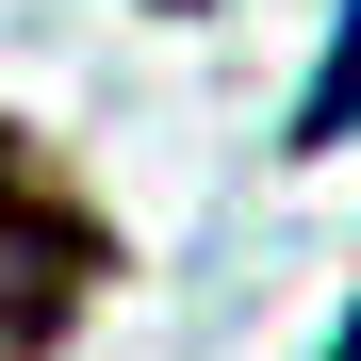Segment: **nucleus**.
<instances>
[{
  "instance_id": "1",
  "label": "nucleus",
  "mask_w": 361,
  "mask_h": 361,
  "mask_svg": "<svg viewBox=\"0 0 361 361\" xmlns=\"http://www.w3.org/2000/svg\"><path fill=\"white\" fill-rule=\"evenodd\" d=\"M82 279H99V230L49 197V180L0 148V361H33L49 329L82 312Z\"/></svg>"
},
{
  "instance_id": "2",
  "label": "nucleus",
  "mask_w": 361,
  "mask_h": 361,
  "mask_svg": "<svg viewBox=\"0 0 361 361\" xmlns=\"http://www.w3.org/2000/svg\"><path fill=\"white\" fill-rule=\"evenodd\" d=\"M361 132V0H345V33L312 49V99H295V148H345Z\"/></svg>"
},
{
  "instance_id": "3",
  "label": "nucleus",
  "mask_w": 361,
  "mask_h": 361,
  "mask_svg": "<svg viewBox=\"0 0 361 361\" xmlns=\"http://www.w3.org/2000/svg\"><path fill=\"white\" fill-rule=\"evenodd\" d=\"M329 361H361V329H345V345H329Z\"/></svg>"
}]
</instances>
